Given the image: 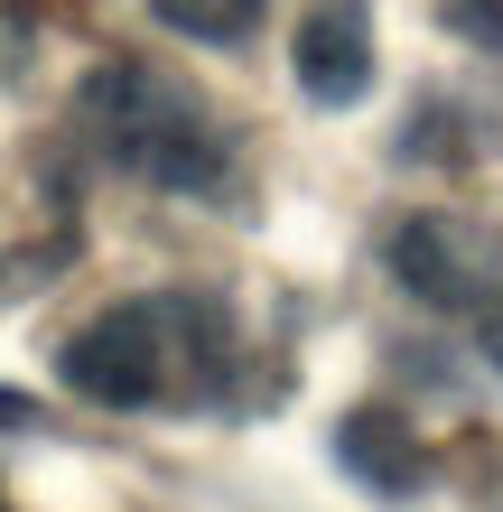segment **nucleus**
<instances>
[{
    "instance_id": "obj_11",
    "label": "nucleus",
    "mask_w": 503,
    "mask_h": 512,
    "mask_svg": "<svg viewBox=\"0 0 503 512\" xmlns=\"http://www.w3.org/2000/svg\"><path fill=\"white\" fill-rule=\"evenodd\" d=\"M0 512H10V494H0Z\"/></svg>"
},
{
    "instance_id": "obj_8",
    "label": "nucleus",
    "mask_w": 503,
    "mask_h": 512,
    "mask_svg": "<svg viewBox=\"0 0 503 512\" xmlns=\"http://www.w3.org/2000/svg\"><path fill=\"white\" fill-rule=\"evenodd\" d=\"M457 28L466 47H485V56H503V0H448V10H438Z\"/></svg>"
},
{
    "instance_id": "obj_4",
    "label": "nucleus",
    "mask_w": 503,
    "mask_h": 512,
    "mask_svg": "<svg viewBox=\"0 0 503 512\" xmlns=\"http://www.w3.org/2000/svg\"><path fill=\"white\" fill-rule=\"evenodd\" d=\"M289 75H299V94H308V103H327V112L364 103V94H373V75H382L364 0H317V10L289 28Z\"/></svg>"
},
{
    "instance_id": "obj_10",
    "label": "nucleus",
    "mask_w": 503,
    "mask_h": 512,
    "mask_svg": "<svg viewBox=\"0 0 503 512\" xmlns=\"http://www.w3.org/2000/svg\"><path fill=\"white\" fill-rule=\"evenodd\" d=\"M0 429H38V401L28 391H0Z\"/></svg>"
},
{
    "instance_id": "obj_5",
    "label": "nucleus",
    "mask_w": 503,
    "mask_h": 512,
    "mask_svg": "<svg viewBox=\"0 0 503 512\" xmlns=\"http://www.w3.org/2000/svg\"><path fill=\"white\" fill-rule=\"evenodd\" d=\"M336 466H345L364 494H382V503H410V494H420V475H429L420 419H410V410H392V401L345 410V419H336Z\"/></svg>"
},
{
    "instance_id": "obj_1",
    "label": "nucleus",
    "mask_w": 503,
    "mask_h": 512,
    "mask_svg": "<svg viewBox=\"0 0 503 512\" xmlns=\"http://www.w3.org/2000/svg\"><path fill=\"white\" fill-rule=\"evenodd\" d=\"M75 401L94 410H159V401H215L233 373V308L215 289H150L75 326L56 354Z\"/></svg>"
},
{
    "instance_id": "obj_3",
    "label": "nucleus",
    "mask_w": 503,
    "mask_h": 512,
    "mask_svg": "<svg viewBox=\"0 0 503 512\" xmlns=\"http://www.w3.org/2000/svg\"><path fill=\"white\" fill-rule=\"evenodd\" d=\"M382 261H392V280L420 298V308H485V298L503 289V233L476 224V215H448V205H420V215L392 224V243H382Z\"/></svg>"
},
{
    "instance_id": "obj_7",
    "label": "nucleus",
    "mask_w": 503,
    "mask_h": 512,
    "mask_svg": "<svg viewBox=\"0 0 503 512\" xmlns=\"http://www.w3.org/2000/svg\"><path fill=\"white\" fill-rule=\"evenodd\" d=\"M410 159H476V112H457V103H420L410 112V131H401Z\"/></svg>"
},
{
    "instance_id": "obj_2",
    "label": "nucleus",
    "mask_w": 503,
    "mask_h": 512,
    "mask_svg": "<svg viewBox=\"0 0 503 512\" xmlns=\"http://www.w3.org/2000/svg\"><path fill=\"white\" fill-rule=\"evenodd\" d=\"M84 131L112 168H131L140 187H168V196H205L224 187V131L205 122V103L187 84H168L159 66H140V56H103L94 75H84Z\"/></svg>"
},
{
    "instance_id": "obj_6",
    "label": "nucleus",
    "mask_w": 503,
    "mask_h": 512,
    "mask_svg": "<svg viewBox=\"0 0 503 512\" xmlns=\"http://www.w3.org/2000/svg\"><path fill=\"white\" fill-rule=\"evenodd\" d=\"M261 10L271 0H150V19L177 28V38H196V47H243L261 28Z\"/></svg>"
},
{
    "instance_id": "obj_9",
    "label": "nucleus",
    "mask_w": 503,
    "mask_h": 512,
    "mask_svg": "<svg viewBox=\"0 0 503 512\" xmlns=\"http://www.w3.org/2000/svg\"><path fill=\"white\" fill-rule=\"evenodd\" d=\"M476 354H485V373L503 382V289H494L485 308H476Z\"/></svg>"
}]
</instances>
